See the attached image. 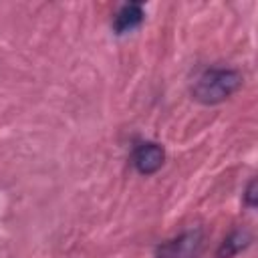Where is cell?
<instances>
[{"label": "cell", "instance_id": "cell-1", "mask_svg": "<svg viewBox=\"0 0 258 258\" xmlns=\"http://www.w3.org/2000/svg\"><path fill=\"white\" fill-rule=\"evenodd\" d=\"M242 87V75L236 69H206L191 85V97L204 105H218Z\"/></svg>", "mask_w": 258, "mask_h": 258}, {"label": "cell", "instance_id": "cell-2", "mask_svg": "<svg viewBox=\"0 0 258 258\" xmlns=\"http://www.w3.org/2000/svg\"><path fill=\"white\" fill-rule=\"evenodd\" d=\"M204 250V230L191 228L157 246L155 258H200Z\"/></svg>", "mask_w": 258, "mask_h": 258}, {"label": "cell", "instance_id": "cell-3", "mask_svg": "<svg viewBox=\"0 0 258 258\" xmlns=\"http://www.w3.org/2000/svg\"><path fill=\"white\" fill-rule=\"evenodd\" d=\"M163 161H165V151L157 143H143L133 153V165L143 175L155 173L163 165Z\"/></svg>", "mask_w": 258, "mask_h": 258}, {"label": "cell", "instance_id": "cell-4", "mask_svg": "<svg viewBox=\"0 0 258 258\" xmlns=\"http://www.w3.org/2000/svg\"><path fill=\"white\" fill-rule=\"evenodd\" d=\"M143 22V6L139 2H129L119 8L113 20V30L117 34H125L133 28H137Z\"/></svg>", "mask_w": 258, "mask_h": 258}, {"label": "cell", "instance_id": "cell-5", "mask_svg": "<svg viewBox=\"0 0 258 258\" xmlns=\"http://www.w3.org/2000/svg\"><path fill=\"white\" fill-rule=\"evenodd\" d=\"M250 242H252V234H250L248 230L238 228V230H234V232L220 244L216 256H218V258H234V256L240 254L244 248H248Z\"/></svg>", "mask_w": 258, "mask_h": 258}, {"label": "cell", "instance_id": "cell-6", "mask_svg": "<svg viewBox=\"0 0 258 258\" xmlns=\"http://www.w3.org/2000/svg\"><path fill=\"white\" fill-rule=\"evenodd\" d=\"M244 202L250 208L256 206V202H258V196H256V179H250V183L246 187V194H244Z\"/></svg>", "mask_w": 258, "mask_h": 258}]
</instances>
